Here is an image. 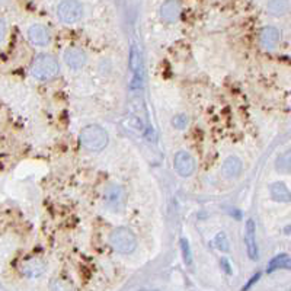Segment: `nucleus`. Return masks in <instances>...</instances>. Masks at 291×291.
Returning a JSON list of instances; mask_svg holds the SVG:
<instances>
[{"label":"nucleus","instance_id":"1","mask_svg":"<svg viewBox=\"0 0 291 291\" xmlns=\"http://www.w3.org/2000/svg\"><path fill=\"white\" fill-rule=\"evenodd\" d=\"M80 143L90 152H101L108 144V133L99 125H87L80 131Z\"/></svg>","mask_w":291,"mask_h":291},{"label":"nucleus","instance_id":"2","mask_svg":"<svg viewBox=\"0 0 291 291\" xmlns=\"http://www.w3.org/2000/svg\"><path fill=\"white\" fill-rule=\"evenodd\" d=\"M58 70H60V67H58L57 60L52 55H48V54H39L34 60L32 67H31L32 76L35 79L41 80V82L51 80L52 77L57 76Z\"/></svg>","mask_w":291,"mask_h":291},{"label":"nucleus","instance_id":"3","mask_svg":"<svg viewBox=\"0 0 291 291\" xmlns=\"http://www.w3.org/2000/svg\"><path fill=\"white\" fill-rule=\"evenodd\" d=\"M109 243L120 254H131L137 246V239L130 229L117 227L109 235Z\"/></svg>","mask_w":291,"mask_h":291},{"label":"nucleus","instance_id":"4","mask_svg":"<svg viewBox=\"0 0 291 291\" xmlns=\"http://www.w3.org/2000/svg\"><path fill=\"white\" fill-rule=\"evenodd\" d=\"M130 70L133 73V79L130 82L131 89H138L143 85V58L140 48L136 44H131L130 47V60H128Z\"/></svg>","mask_w":291,"mask_h":291},{"label":"nucleus","instance_id":"5","mask_svg":"<svg viewBox=\"0 0 291 291\" xmlns=\"http://www.w3.org/2000/svg\"><path fill=\"white\" fill-rule=\"evenodd\" d=\"M58 16L66 23H76L83 16V6L76 0H64L58 6Z\"/></svg>","mask_w":291,"mask_h":291},{"label":"nucleus","instance_id":"6","mask_svg":"<svg viewBox=\"0 0 291 291\" xmlns=\"http://www.w3.org/2000/svg\"><path fill=\"white\" fill-rule=\"evenodd\" d=\"M173 165L181 176H191L195 172V159L185 150H179L173 157Z\"/></svg>","mask_w":291,"mask_h":291},{"label":"nucleus","instance_id":"7","mask_svg":"<svg viewBox=\"0 0 291 291\" xmlns=\"http://www.w3.org/2000/svg\"><path fill=\"white\" fill-rule=\"evenodd\" d=\"M245 243H246V252L248 257L252 261L258 259V245H257V226L252 219L246 222L245 226Z\"/></svg>","mask_w":291,"mask_h":291},{"label":"nucleus","instance_id":"8","mask_svg":"<svg viewBox=\"0 0 291 291\" xmlns=\"http://www.w3.org/2000/svg\"><path fill=\"white\" fill-rule=\"evenodd\" d=\"M28 38L34 45L44 47L51 41V34L50 29L44 25H32L28 29Z\"/></svg>","mask_w":291,"mask_h":291},{"label":"nucleus","instance_id":"9","mask_svg":"<svg viewBox=\"0 0 291 291\" xmlns=\"http://www.w3.org/2000/svg\"><path fill=\"white\" fill-rule=\"evenodd\" d=\"M64 61L68 67L77 70L82 68L86 63V54L79 48H67L64 51Z\"/></svg>","mask_w":291,"mask_h":291},{"label":"nucleus","instance_id":"10","mask_svg":"<svg viewBox=\"0 0 291 291\" xmlns=\"http://www.w3.org/2000/svg\"><path fill=\"white\" fill-rule=\"evenodd\" d=\"M242 162L239 157L236 156H230L224 160L223 166H222V173L224 178L227 179H235L242 173Z\"/></svg>","mask_w":291,"mask_h":291},{"label":"nucleus","instance_id":"11","mask_svg":"<svg viewBox=\"0 0 291 291\" xmlns=\"http://www.w3.org/2000/svg\"><path fill=\"white\" fill-rule=\"evenodd\" d=\"M105 201L111 210H118L124 201V192L120 187L112 185L105 191Z\"/></svg>","mask_w":291,"mask_h":291},{"label":"nucleus","instance_id":"12","mask_svg":"<svg viewBox=\"0 0 291 291\" xmlns=\"http://www.w3.org/2000/svg\"><path fill=\"white\" fill-rule=\"evenodd\" d=\"M45 273V264L39 259H31L22 265V274L28 278L41 277Z\"/></svg>","mask_w":291,"mask_h":291},{"label":"nucleus","instance_id":"13","mask_svg":"<svg viewBox=\"0 0 291 291\" xmlns=\"http://www.w3.org/2000/svg\"><path fill=\"white\" fill-rule=\"evenodd\" d=\"M259 41L265 48H274L280 41V32L274 26H267L261 31Z\"/></svg>","mask_w":291,"mask_h":291},{"label":"nucleus","instance_id":"14","mask_svg":"<svg viewBox=\"0 0 291 291\" xmlns=\"http://www.w3.org/2000/svg\"><path fill=\"white\" fill-rule=\"evenodd\" d=\"M270 192H271V197L278 203H290L291 201L290 189L287 188V185L284 182H274L270 187Z\"/></svg>","mask_w":291,"mask_h":291},{"label":"nucleus","instance_id":"15","mask_svg":"<svg viewBox=\"0 0 291 291\" xmlns=\"http://www.w3.org/2000/svg\"><path fill=\"white\" fill-rule=\"evenodd\" d=\"M160 15L165 20L168 22H173L178 19V15H179V3L178 1H165L160 7Z\"/></svg>","mask_w":291,"mask_h":291},{"label":"nucleus","instance_id":"16","mask_svg":"<svg viewBox=\"0 0 291 291\" xmlns=\"http://www.w3.org/2000/svg\"><path fill=\"white\" fill-rule=\"evenodd\" d=\"M275 168L281 173H291V150L283 153L275 163Z\"/></svg>","mask_w":291,"mask_h":291},{"label":"nucleus","instance_id":"17","mask_svg":"<svg viewBox=\"0 0 291 291\" xmlns=\"http://www.w3.org/2000/svg\"><path fill=\"white\" fill-rule=\"evenodd\" d=\"M181 251H182V258L187 267H191L194 259H192V251L189 246V242L187 239H181Z\"/></svg>","mask_w":291,"mask_h":291},{"label":"nucleus","instance_id":"18","mask_svg":"<svg viewBox=\"0 0 291 291\" xmlns=\"http://www.w3.org/2000/svg\"><path fill=\"white\" fill-rule=\"evenodd\" d=\"M214 243H216V248L220 249L222 252H227V251H229V239H227V236H226L224 232H220V233L216 236Z\"/></svg>","mask_w":291,"mask_h":291},{"label":"nucleus","instance_id":"19","mask_svg":"<svg viewBox=\"0 0 291 291\" xmlns=\"http://www.w3.org/2000/svg\"><path fill=\"white\" fill-rule=\"evenodd\" d=\"M127 125H128V128H133V130H136V131H140V133L144 131V124H143V121H141L138 117H136V115H130V117L127 118Z\"/></svg>","mask_w":291,"mask_h":291},{"label":"nucleus","instance_id":"20","mask_svg":"<svg viewBox=\"0 0 291 291\" xmlns=\"http://www.w3.org/2000/svg\"><path fill=\"white\" fill-rule=\"evenodd\" d=\"M286 259H287V255H286V254H281V255L275 257V258L270 262V268H268L267 273H274L275 270L283 268V264L286 262Z\"/></svg>","mask_w":291,"mask_h":291},{"label":"nucleus","instance_id":"21","mask_svg":"<svg viewBox=\"0 0 291 291\" xmlns=\"http://www.w3.org/2000/svg\"><path fill=\"white\" fill-rule=\"evenodd\" d=\"M172 125H173L176 130H184V128H187V125H188V117H187L185 114H178L176 117H173Z\"/></svg>","mask_w":291,"mask_h":291},{"label":"nucleus","instance_id":"22","mask_svg":"<svg viewBox=\"0 0 291 291\" xmlns=\"http://www.w3.org/2000/svg\"><path fill=\"white\" fill-rule=\"evenodd\" d=\"M286 3L284 1H270L268 3V9L273 15H283L286 10Z\"/></svg>","mask_w":291,"mask_h":291},{"label":"nucleus","instance_id":"23","mask_svg":"<svg viewBox=\"0 0 291 291\" xmlns=\"http://www.w3.org/2000/svg\"><path fill=\"white\" fill-rule=\"evenodd\" d=\"M259 277H261V274H259V273H258V274H255V275H254V277H252V278H251L249 281H248V284H246V286H245V287L242 289V291L249 290V289H251V287H252V286H254V284H255V283H257V281L259 280Z\"/></svg>","mask_w":291,"mask_h":291},{"label":"nucleus","instance_id":"24","mask_svg":"<svg viewBox=\"0 0 291 291\" xmlns=\"http://www.w3.org/2000/svg\"><path fill=\"white\" fill-rule=\"evenodd\" d=\"M220 264H222V268L224 270V273L230 275V274H232V268H230V264H229V261H227L226 258H222V259H220Z\"/></svg>","mask_w":291,"mask_h":291},{"label":"nucleus","instance_id":"25","mask_svg":"<svg viewBox=\"0 0 291 291\" xmlns=\"http://www.w3.org/2000/svg\"><path fill=\"white\" fill-rule=\"evenodd\" d=\"M283 268H284V270H291V258H287V259H286V262L283 264Z\"/></svg>","mask_w":291,"mask_h":291}]
</instances>
